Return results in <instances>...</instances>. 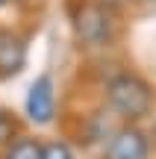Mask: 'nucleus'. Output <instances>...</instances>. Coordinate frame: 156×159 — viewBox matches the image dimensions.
Masks as SVG:
<instances>
[{"label": "nucleus", "instance_id": "nucleus-1", "mask_svg": "<svg viewBox=\"0 0 156 159\" xmlns=\"http://www.w3.org/2000/svg\"><path fill=\"white\" fill-rule=\"evenodd\" d=\"M100 106L118 124H141L156 109V89L133 68H118L100 83Z\"/></svg>", "mask_w": 156, "mask_h": 159}, {"label": "nucleus", "instance_id": "nucleus-2", "mask_svg": "<svg viewBox=\"0 0 156 159\" xmlns=\"http://www.w3.org/2000/svg\"><path fill=\"white\" fill-rule=\"evenodd\" d=\"M71 30L82 50H109L115 47L121 24L118 12L94 3V0H74L71 3Z\"/></svg>", "mask_w": 156, "mask_h": 159}, {"label": "nucleus", "instance_id": "nucleus-3", "mask_svg": "<svg viewBox=\"0 0 156 159\" xmlns=\"http://www.w3.org/2000/svg\"><path fill=\"white\" fill-rule=\"evenodd\" d=\"M24 121L35 130H44L53 127L59 121V85L53 74H38L29 83L27 94H24Z\"/></svg>", "mask_w": 156, "mask_h": 159}, {"label": "nucleus", "instance_id": "nucleus-4", "mask_svg": "<svg viewBox=\"0 0 156 159\" xmlns=\"http://www.w3.org/2000/svg\"><path fill=\"white\" fill-rule=\"evenodd\" d=\"M153 136L141 124H118L100 148V159H153Z\"/></svg>", "mask_w": 156, "mask_h": 159}, {"label": "nucleus", "instance_id": "nucleus-5", "mask_svg": "<svg viewBox=\"0 0 156 159\" xmlns=\"http://www.w3.org/2000/svg\"><path fill=\"white\" fill-rule=\"evenodd\" d=\"M29 62V33L18 24H0V83L24 74Z\"/></svg>", "mask_w": 156, "mask_h": 159}, {"label": "nucleus", "instance_id": "nucleus-6", "mask_svg": "<svg viewBox=\"0 0 156 159\" xmlns=\"http://www.w3.org/2000/svg\"><path fill=\"white\" fill-rule=\"evenodd\" d=\"M0 159H44V139L35 133H21L0 153Z\"/></svg>", "mask_w": 156, "mask_h": 159}, {"label": "nucleus", "instance_id": "nucleus-7", "mask_svg": "<svg viewBox=\"0 0 156 159\" xmlns=\"http://www.w3.org/2000/svg\"><path fill=\"white\" fill-rule=\"evenodd\" d=\"M21 133H27V130H24V118L18 112H12V109L0 106V153H3Z\"/></svg>", "mask_w": 156, "mask_h": 159}, {"label": "nucleus", "instance_id": "nucleus-8", "mask_svg": "<svg viewBox=\"0 0 156 159\" xmlns=\"http://www.w3.org/2000/svg\"><path fill=\"white\" fill-rule=\"evenodd\" d=\"M44 159H80V153L68 136H53L44 139Z\"/></svg>", "mask_w": 156, "mask_h": 159}, {"label": "nucleus", "instance_id": "nucleus-9", "mask_svg": "<svg viewBox=\"0 0 156 159\" xmlns=\"http://www.w3.org/2000/svg\"><path fill=\"white\" fill-rule=\"evenodd\" d=\"M94 3H100V6H106V9H112V12H121V9H127L133 0H94Z\"/></svg>", "mask_w": 156, "mask_h": 159}, {"label": "nucleus", "instance_id": "nucleus-10", "mask_svg": "<svg viewBox=\"0 0 156 159\" xmlns=\"http://www.w3.org/2000/svg\"><path fill=\"white\" fill-rule=\"evenodd\" d=\"M33 3H38V0H9V6H21V9L24 6H33Z\"/></svg>", "mask_w": 156, "mask_h": 159}, {"label": "nucleus", "instance_id": "nucleus-11", "mask_svg": "<svg viewBox=\"0 0 156 159\" xmlns=\"http://www.w3.org/2000/svg\"><path fill=\"white\" fill-rule=\"evenodd\" d=\"M6 6H9V0H0V12H3V9H6Z\"/></svg>", "mask_w": 156, "mask_h": 159}]
</instances>
